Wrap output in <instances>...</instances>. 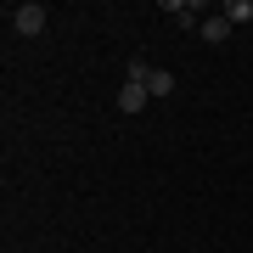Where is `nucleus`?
Masks as SVG:
<instances>
[{
	"label": "nucleus",
	"mask_w": 253,
	"mask_h": 253,
	"mask_svg": "<svg viewBox=\"0 0 253 253\" xmlns=\"http://www.w3.org/2000/svg\"><path fill=\"white\" fill-rule=\"evenodd\" d=\"M45 23H51V11L40 6V0H23V6H11V28H17V34H45Z\"/></svg>",
	"instance_id": "obj_1"
},
{
	"label": "nucleus",
	"mask_w": 253,
	"mask_h": 253,
	"mask_svg": "<svg viewBox=\"0 0 253 253\" xmlns=\"http://www.w3.org/2000/svg\"><path fill=\"white\" fill-rule=\"evenodd\" d=\"M231 28H236V23L219 11V17H203V23H197V34L208 40V45H225V40H231Z\"/></svg>",
	"instance_id": "obj_2"
},
{
	"label": "nucleus",
	"mask_w": 253,
	"mask_h": 253,
	"mask_svg": "<svg viewBox=\"0 0 253 253\" xmlns=\"http://www.w3.org/2000/svg\"><path fill=\"white\" fill-rule=\"evenodd\" d=\"M141 107H146V84L124 79V90H118V113H141Z\"/></svg>",
	"instance_id": "obj_3"
},
{
	"label": "nucleus",
	"mask_w": 253,
	"mask_h": 253,
	"mask_svg": "<svg viewBox=\"0 0 253 253\" xmlns=\"http://www.w3.org/2000/svg\"><path fill=\"white\" fill-rule=\"evenodd\" d=\"M141 84H146V96H169V90H174V73H169V68H146Z\"/></svg>",
	"instance_id": "obj_4"
},
{
	"label": "nucleus",
	"mask_w": 253,
	"mask_h": 253,
	"mask_svg": "<svg viewBox=\"0 0 253 253\" xmlns=\"http://www.w3.org/2000/svg\"><path fill=\"white\" fill-rule=\"evenodd\" d=\"M225 17H231V23H253V0H231Z\"/></svg>",
	"instance_id": "obj_5"
},
{
	"label": "nucleus",
	"mask_w": 253,
	"mask_h": 253,
	"mask_svg": "<svg viewBox=\"0 0 253 253\" xmlns=\"http://www.w3.org/2000/svg\"><path fill=\"white\" fill-rule=\"evenodd\" d=\"M79 253H84V248H79Z\"/></svg>",
	"instance_id": "obj_6"
}]
</instances>
